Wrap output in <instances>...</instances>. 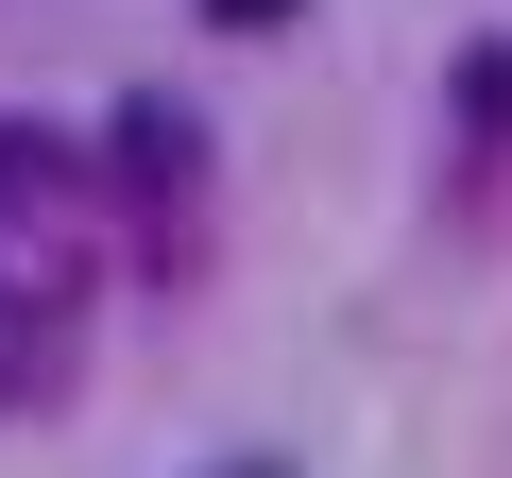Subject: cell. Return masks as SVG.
I'll use <instances>...</instances> for the list:
<instances>
[{"mask_svg": "<svg viewBox=\"0 0 512 478\" xmlns=\"http://www.w3.org/2000/svg\"><path fill=\"white\" fill-rule=\"evenodd\" d=\"M222 478H291V461H222Z\"/></svg>", "mask_w": 512, "mask_h": 478, "instance_id": "277c9868", "label": "cell"}, {"mask_svg": "<svg viewBox=\"0 0 512 478\" xmlns=\"http://www.w3.org/2000/svg\"><path fill=\"white\" fill-rule=\"evenodd\" d=\"M52 171H69V154H52V137H0V205H35V188H52Z\"/></svg>", "mask_w": 512, "mask_h": 478, "instance_id": "7a4b0ae2", "label": "cell"}, {"mask_svg": "<svg viewBox=\"0 0 512 478\" xmlns=\"http://www.w3.org/2000/svg\"><path fill=\"white\" fill-rule=\"evenodd\" d=\"M205 18H222V35H256V18H291V0H205Z\"/></svg>", "mask_w": 512, "mask_h": 478, "instance_id": "3957f363", "label": "cell"}, {"mask_svg": "<svg viewBox=\"0 0 512 478\" xmlns=\"http://www.w3.org/2000/svg\"><path fill=\"white\" fill-rule=\"evenodd\" d=\"M461 137H512V35H495V52H461Z\"/></svg>", "mask_w": 512, "mask_h": 478, "instance_id": "6da1fadb", "label": "cell"}]
</instances>
